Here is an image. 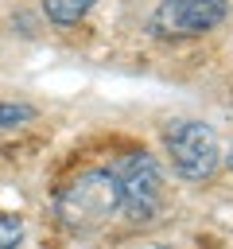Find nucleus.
Listing matches in <instances>:
<instances>
[{
  "label": "nucleus",
  "mask_w": 233,
  "mask_h": 249,
  "mask_svg": "<svg viewBox=\"0 0 233 249\" xmlns=\"http://www.w3.org/2000/svg\"><path fill=\"white\" fill-rule=\"evenodd\" d=\"M54 214L66 230H97L109 218H116V179L109 167H89L78 179H70L58 198H54Z\"/></svg>",
  "instance_id": "obj_2"
},
{
  "label": "nucleus",
  "mask_w": 233,
  "mask_h": 249,
  "mask_svg": "<svg viewBox=\"0 0 233 249\" xmlns=\"http://www.w3.org/2000/svg\"><path fill=\"white\" fill-rule=\"evenodd\" d=\"M163 152L171 171L186 183H206L221 167V140L206 121H171L163 128Z\"/></svg>",
  "instance_id": "obj_3"
},
{
  "label": "nucleus",
  "mask_w": 233,
  "mask_h": 249,
  "mask_svg": "<svg viewBox=\"0 0 233 249\" xmlns=\"http://www.w3.org/2000/svg\"><path fill=\"white\" fill-rule=\"evenodd\" d=\"M39 117V109L31 101H0V128H19V124H31Z\"/></svg>",
  "instance_id": "obj_6"
},
{
  "label": "nucleus",
  "mask_w": 233,
  "mask_h": 249,
  "mask_svg": "<svg viewBox=\"0 0 233 249\" xmlns=\"http://www.w3.org/2000/svg\"><path fill=\"white\" fill-rule=\"evenodd\" d=\"M93 8H97V0H43V16H47L54 27H74V23H82Z\"/></svg>",
  "instance_id": "obj_5"
},
{
  "label": "nucleus",
  "mask_w": 233,
  "mask_h": 249,
  "mask_svg": "<svg viewBox=\"0 0 233 249\" xmlns=\"http://www.w3.org/2000/svg\"><path fill=\"white\" fill-rule=\"evenodd\" d=\"M225 16L229 0H159V8L148 16V31L155 39H198Z\"/></svg>",
  "instance_id": "obj_4"
},
{
  "label": "nucleus",
  "mask_w": 233,
  "mask_h": 249,
  "mask_svg": "<svg viewBox=\"0 0 233 249\" xmlns=\"http://www.w3.org/2000/svg\"><path fill=\"white\" fill-rule=\"evenodd\" d=\"M23 233H27V226L19 214H0V249H19Z\"/></svg>",
  "instance_id": "obj_7"
},
{
  "label": "nucleus",
  "mask_w": 233,
  "mask_h": 249,
  "mask_svg": "<svg viewBox=\"0 0 233 249\" xmlns=\"http://www.w3.org/2000/svg\"><path fill=\"white\" fill-rule=\"evenodd\" d=\"M109 171L116 179V218H124L132 226H151L167 202L159 160L151 152H128Z\"/></svg>",
  "instance_id": "obj_1"
},
{
  "label": "nucleus",
  "mask_w": 233,
  "mask_h": 249,
  "mask_svg": "<svg viewBox=\"0 0 233 249\" xmlns=\"http://www.w3.org/2000/svg\"><path fill=\"white\" fill-rule=\"evenodd\" d=\"M229 163H233V156H229Z\"/></svg>",
  "instance_id": "obj_8"
}]
</instances>
